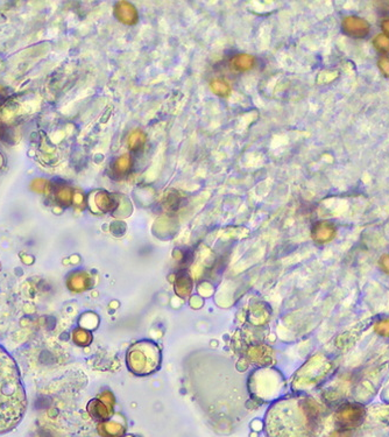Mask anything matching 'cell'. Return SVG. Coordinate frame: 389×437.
Returning <instances> with one entry per match:
<instances>
[{"label": "cell", "mask_w": 389, "mask_h": 437, "mask_svg": "<svg viewBox=\"0 0 389 437\" xmlns=\"http://www.w3.org/2000/svg\"><path fill=\"white\" fill-rule=\"evenodd\" d=\"M341 27L344 33L352 38H365L369 33V24L362 18L354 16L344 18Z\"/></svg>", "instance_id": "277c9868"}, {"label": "cell", "mask_w": 389, "mask_h": 437, "mask_svg": "<svg viewBox=\"0 0 389 437\" xmlns=\"http://www.w3.org/2000/svg\"><path fill=\"white\" fill-rule=\"evenodd\" d=\"M73 341L79 346H85L91 342V335L85 329L77 328L73 332Z\"/></svg>", "instance_id": "8fae6325"}, {"label": "cell", "mask_w": 389, "mask_h": 437, "mask_svg": "<svg viewBox=\"0 0 389 437\" xmlns=\"http://www.w3.org/2000/svg\"><path fill=\"white\" fill-rule=\"evenodd\" d=\"M381 27H382L384 33L387 34V37H389V18H386V19L381 23Z\"/></svg>", "instance_id": "ac0fdd59"}, {"label": "cell", "mask_w": 389, "mask_h": 437, "mask_svg": "<svg viewBox=\"0 0 389 437\" xmlns=\"http://www.w3.org/2000/svg\"><path fill=\"white\" fill-rule=\"evenodd\" d=\"M126 362L128 370L134 374H150L160 366V350L152 342H139L129 348Z\"/></svg>", "instance_id": "7a4b0ae2"}, {"label": "cell", "mask_w": 389, "mask_h": 437, "mask_svg": "<svg viewBox=\"0 0 389 437\" xmlns=\"http://www.w3.org/2000/svg\"><path fill=\"white\" fill-rule=\"evenodd\" d=\"M211 90L214 91L216 95L222 96V97H228L231 92V86L226 81L222 78L214 79L211 82Z\"/></svg>", "instance_id": "9c48e42d"}, {"label": "cell", "mask_w": 389, "mask_h": 437, "mask_svg": "<svg viewBox=\"0 0 389 437\" xmlns=\"http://www.w3.org/2000/svg\"><path fill=\"white\" fill-rule=\"evenodd\" d=\"M336 237V227L329 222L317 223L312 229L313 240L319 244L329 243Z\"/></svg>", "instance_id": "8992f818"}, {"label": "cell", "mask_w": 389, "mask_h": 437, "mask_svg": "<svg viewBox=\"0 0 389 437\" xmlns=\"http://www.w3.org/2000/svg\"><path fill=\"white\" fill-rule=\"evenodd\" d=\"M96 204L102 211H110L114 207V203L106 193H100L96 196Z\"/></svg>", "instance_id": "7c38bea8"}, {"label": "cell", "mask_w": 389, "mask_h": 437, "mask_svg": "<svg viewBox=\"0 0 389 437\" xmlns=\"http://www.w3.org/2000/svg\"><path fill=\"white\" fill-rule=\"evenodd\" d=\"M131 165H132L131 157H129V155H122V157L119 158L116 161V164H114V169H116L118 173H121L122 174V173H126L128 171L129 167H131Z\"/></svg>", "instance_id": "9a60e30c"}, {"label": "cell", "mask_w": 389, "mask_h": 437, "mask_svg": "<svg viewBox=\"0 0 389 437\" xmlns=\"http://www.w3.org/2000/svg\"><path fill=\"white\" fill-rule=\"evenodd\" d=\"M86 279L85 274L78 273V274H73L69 279H68V287L70 288L71 290L75 292H81L83 289H85L86 288Z\"/></svg>", "instance_id": "ba28073f"}, {"label": "cell", "mask_w": 389, "mask_h": 437, "mask_svg": "<svg viewBox=\"0 0 389 437\" xmlns=\"http://www.w3.org/2000/svg\"><path fill=\"white\" fill-rule=\"evenodd\" d=\"M114 14H116L117 19L127 26H132L138 23V12L136 9L132 4L127 2H120L117 4L116 10H114Z\"/></svg>", "instance_id": "5b68a950"}, {"label": "cell", "mask_w": 389, "mask_h": 437, "mask_svg": "<svg viewBox=\"0 0 389 437\" xmlns=\"http://www.w3.org/2000/svg\"><path fill=\"white\" fill-rule=\"evenodd\" d=\"M233 67L239 71H247L252 69L255 64V59L247 54H240L232 60Z\"/></svg>", "instance_id": "52a82bcc"}, {"label": "cell", "mask_w": 389, "mask_h": 437, "mask_svg": "<svg viewBox=\"0 0 389 437\" xmlns=\"http://www.w3.org/2000/svg\"><path fill=\"white\" fill-rule=\"evenodd\" d=\"M373 45L380 53L389 54V37H387L386 34L376 35L373 40Z\"/></svg>", "instance_id": "4fadbf2b"}, {"label": "cell", "mask_w": 389, "mask_h": 437, "mask_svg": "<svg viewBox=\"0 0 389 437\" xmlns=\"http://www.w3.org/2000/svg\"><path fill=\"white\" fill-rule=\"evenodd\" d=\"M379 266L380 269L382 270L384 274L389 275V254H383L379 260Z\"/></svg>", "instance_id": "e0dca14e"}, {"label": "cell", "mask_w": 389, "mask_h": 437, "mask_svg": "<svg viewBox=\"0 0 389 437\" xmlns=\"http://www.w3.org/2000/svg\"><path fill=\"white\" fill-rule=\"evenodd\" d=\"M374 331L381 337L389 338V319L376 321L375 324H374Z\"/></svg>", "instance_id": "5bb4252c"}, {"label": "cell", "mask_w": 389, "mask_h": 437, "mask_svg": "<svg viewBox=\"0 0 389 437\" xmlns=\"http://www.w3.org/2000/svg\"><path fill=\"white\" fill-rule=\"evenodd\" d=\"M146 139V134L142 131H134L128 136V146L133 151L139 150L145 145Z\"/></svg>", "instance_id": "30bf717a"}, {"label": "cell", "mask_w": 389, "mask_h": 437, "mask_svg": "<svg viewBox=\"0 0 389 437\" xmlns=\"http://www.w3.org/2000/svg\"><path fill=\"white\" fill-rule=\"evenodd\" d=\"M26 410L27 396L16 360L0 346V435L17 428Z\"/></svg>", "instance_id": "6da1fadb"}, {"label": "cell", "mask_w": 389, "mask_h": 437, "mask_svg": "<svg viewBox=\"0 0 389 437\" xmlns=\"http://www.w3.org/2000/svg\"><path fill=\"white\" fill-rule=\"evenodd\" d=\"M377 66L381 73L386 77H389V56H381L377 61Z\"/></svg>", "instance_id": "2e32d148"}, {"label": "cell", "mask_w": 389, "mask_h": 437, "mask_svg": "<svg viewBox=\"0 0 389 437\" xmlns=\"http://www.w3.org/2000/svg\"><path fill=\"white\" fill-rule=\"evenodd\" d=\"M365 408L362 404L356 402H345L338 408L336 413V420L341 429L352 430L353 428L359 427L365 420Z\"/></svg>", "instance_id": "3957f363"}]
</instances>
